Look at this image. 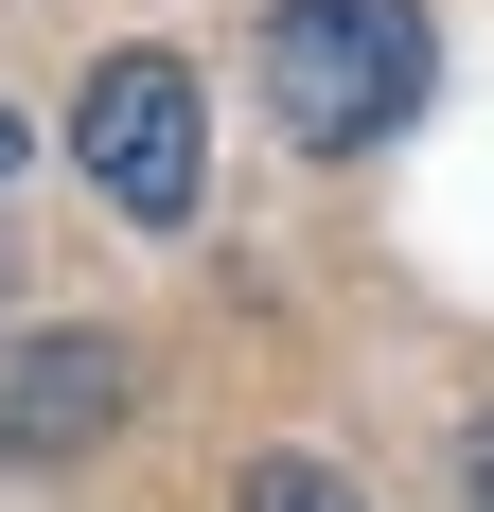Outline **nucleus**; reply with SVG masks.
<instances>
[{"mask_svg":"<svg viewBox=\"0 0 494 512\" xmlns=\"http://www.w3.org/2000/svg\"><path fill=\"white\" fill-rule=\"evenodd\" d=\"M247 89H265V124H283V142L353 159V142H389L406 89H424V18H406V0H265Z\"/></svg>","mask_w":494,"mask_h":512,"instance_id":"f257e3e1","label":"nucleus"},{"mask_svg":"<svg viewBox=\"0 0 494 512\" xmlns=\"http://www.w3.org/2000/svg\"><path fill=\"white\" fill-rule=\"evenodd\" d=\"M71 159H89V195L124 212V230H195V195H212V89L177 53H106L89 89H71Z\"/></svg>","mask_w":494,"mask_h":512,"instance_id":"f03ea898","label":"nucleus"},{"mask_svg":"<svg viewBox=\"0 0 494 512\" xmlns=\"http://www.w3.org/2000/svg\"><path fill=\"white\" fill-rule=\"evenodd\" d=\"M106 424H124V336H36V354H0V477L89 460Z\"/></svg>","mask_w":494,"mask_h":512,"instance_id":"7ed1b4c3","label":"nucleus"},{"mask_svg":"<svg viewBox=\"0 0 494 512\" xmlns=\"http://www.w3.org/2000/svg\"><path fill=\"white\" fill-rule=\"evenodd\" d=\"M230 512H371V495H353L336 460H300V442H283V460H247V477H230Z\"/></svg>","mask_w":494,"mask_h":512,"instance_id":"20e7f679","label":"nucleus"},{"mask_svg":"<svg viewBox=\"0 0 494 512\" xmlns=\"http://www.w3.org/2000/svg\"><path fill=\"white\" fill-rule=\"evenodd\" d=\"M459 495H477V512H494V424H477V442H459Z\"/></svg>","mask_w":494,"mask_h":512,"instance_id":"39448f33","label":"nucleus"},{"mask_svg":"<svg viewBox=\"0 0 494 512\" xmlns=\"http://www.w3.org/2000/svg\"><path fill=\"white\" fill-rule=\"evenodd\" d=\"M0 177H18V106H0Z\"/></svg>","mask_w":494,"mask_h":512,"instance_id":"423d86ee","label":"nucleus"}]
</instances>
